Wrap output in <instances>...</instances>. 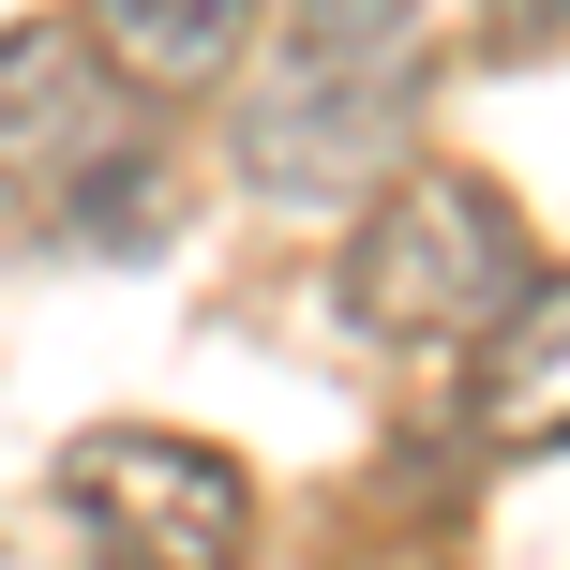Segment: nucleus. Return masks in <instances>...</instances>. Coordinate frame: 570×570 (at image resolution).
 <instances>
[{
    "instance_id": "423d86ee",
    "label": "nucleus",
    "mask_w": 570,
    "mask_h": 570,
    "mask_svg": "<svg viewBox=\"0 0 570 570\" xmlns=\"http://www.w3.org/2000/svg\"><path fill=\"white\" fill-rule=\"evenodd\" d=\"M256 16L271 0H76V30L106 46V76H136V90H210Z\"/></svg>"
},
{
    "instance_id": "f03ea898",
    "label": "nucleus",
    "mask_w": 570,
    "mask_h": 570,
    "mask_svg": "<svg viewBox=\"0 0 570 570\" xmlns=\"http://www.w3.org/2000/svg\"><path fill=\"white\" fill-rule=\"evenodd\" d=\"M345 315L391 345H481L495 315L541 285V256H525V210L495 196L481 166H405L361 196V226H345Z\"/></svg>"
},
{
    "instance_id": "20e7f679",
    "label": "nucleus",
    "mask_w": 570,
    "mask_h": 570,
    "mask_svg": "<svg viewBox=\"0 0 570 570\" xmlns=\"http://www.w3.org/2000/svg\"><path fill=\"white\" fill-rule=\"evenodd\" d=\"M226 166L256 180L271 210H331V196H375V180H405V60H391V76L285 60L256 106H240Z\"/></svg>"
},
{
    "instance_id": "0eeeda50",
    "label": "nucleus",
    "mask_w": 570,
    "mask_h": 570,
    "mask_svg": "<svg viewBox=\"0 0 570 570\" xmlns=\"http://www.w3.org/2000/svg\"><path fill=\"white\" fill-rule=\"evenodd\" d=\"M285 60H331V76H391L421 46V0H271Z\"/></svg>"
},
{
    "instance_id": "f257e3e1",
    "label": "nucleus",
    "mask_w": 570,
    "mask_h": 570,
    "mask_svg": "<svg viewBox=\"0 0 570 570\" xmlns=\"http://www.w3.org/2000/svg\"><path fill=\"white\" fill-rule=\"evenodd\" d=\"M150 90L106 76V46H90L76 16L16 30L0 46V226L30 240H150V136H136Z\"/></svg>"
},
{
    "instance_id": "6e6552de",
    "label": "nucleus",
    "mask_w": 570,
    "mask_h": 570,
    "mask_svg": "<svg viewBox=\"0 0 570 570\" xmlns=\"http://www.w3.org/2000/svg\"><path fill=\"white\" fill-rule=\"evenodd\" d=\"M495 30H570V0H481Z\"/></svg>"
},
{
    "instance_id": "39448f33",
    "label": "nucleus",
    "mask_w": 570,
    "mask_h": 570,
    "mask_svg": "<svg viewBox=\"0 0 570 570\" xmlns=\"http://www.w3.org/2000/svg\"><path fill=\"white\" fill-rule=\"evenodd\" d=\"M465 435L495 465H541L570 451V271H541L511 315L481 331V375H465Z\"/></svg>"
},
{
    "instance_id": "7ed1b4c3",
    "label": "nucleus",
    "mask_w": 570,
    "mask_h": 570,
    "mask_svg": "<svg viewBox=\"0 0 570 570\" xmlns=\"http://www.w3.org/2000/svg\"><path fill=\"white\" fill-rule=\"evenodd\" d=\"M60 495H76V541L106 570H240L256 556V481L196 435H150V421H106L60 451Z\"/></svg>"
}]
</instances>
